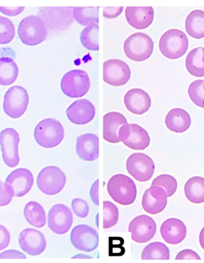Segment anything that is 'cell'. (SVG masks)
Returning a JSON list of instances; mask_svg holds the SVG:
<instances>
[{
    "instance_id": "6da1fadb",
    "label": "cell",
    "mask_w": 204,
    "mask_h": 263,
    "mask_svg": "<svg viewBox=\"0 0 204 263\" xmlns=\"http://www.w3.org/2000/svg\"><path fill=\"white\" fill-rule=\"evenodd\" d=\"M107 191L114 201L122 205H132L136 199L137 187L134 181L121 174L110 178L107 184Z\"/></svg>"
},
{
    "instance_id": "7a4b0ae2",
    "label": "cell",
    "mask_w": 204,
    "mask_h": 263,
    "mask_svg": "<svg viewBox=\"0 0 204 263\" xmlns=\"http://www.w3.org/2000/svg\"><path fill=\"white\" fill-rule=\"evenodd\" d=\"M65 137L62 124L54 118H47L40 121L34 129V138L40 146L53 148L59 145Z\"/></svg>"
},
{
    "instance_id": "3957f363",
    "label": "cell",
    "mask_w": 204,
    "mask_h": 263,
    "mask_svg": "<svg viewBox=\"0 0 204 263\" xmlns=\"http://www.w3.org/2000/svg\"><path fill=\"white\" fill-rule=\"evenodd\" d=\"M17 34L22 43L35 46L46 40L47 29L42 18L30 15L22 20L18 25Z\"/></svg>"
},
{
    "instance_id": "277c9868",
    "label": "cell",
    "mask_w": 204,
    "mask_h": 263,
    "mask_svg": "<svg viewBox=\"0 0 204 263\" xmlns=\"http://www.w3.org/2000/svg\"><path fill=\"white\" fill-rule=\"evenodd\" d=\"M188 47V37L179 29H170L159 40V48L161 53L172 60L182 57L186 54Z\"/></svg>"
},
{
    "instance_id": "5b68a950",
    "label": "cell",
    "mask_w": 204,
    "mask_h": 263,
    "mask_svg": "<svg viewBox=\"0 0 204 263\" xmlns=\"http://www.w3.org/2000/svg\"><path fill=\"white\" fill-rule=\"evenodd\" d=\"M154 42L149 35L142 32L128 36L124 43V53L128 59L135 62H143L153 53Z\"/></svg>"
},
{
    "instance_id": "8992f818",
    "label": "cell",
    "mask_w": 204,
    "mask_h": 263,
    "mask_svg": "<svg viewBox=\"0 0 204 263\" xmlns=\"http://www.w3.org/2000/svg\"><path fill=\"white\" fill-rule=\"evenodd\" d=\"M90 78L84 70L75 69L65 74L61 83L62 91L70 98L83 97L90 90Z\"/></svg>"
},
{
    "instance_id": "52a82bcc",
    "label": "cell",
    "mask_w": 204,
    "mask_h": 263,
    "mask_svg": "<svg viewBox=\"0 0 204 263\" xmlns=\"http://www.w3.org/2000/svg\"><path fill=\"white\" fill-rule=\"evenodd\" d=\"M36 183L43 193L54 195L64 190L66 177L61 168L55 166H49L41 170L37 177Z\"/></svg>"
},
{
    "instance_id": "ba28073f",
    "label": "cell",
    "mask_w": 204,
    "mask_h": 263,
    "mask_svg": "<svg viewBox=\"0 0 204 263\" xmlns=\"http://www.w3.org/2000/svg\"><path fill=\"white\" fill-rule=\"evenodd\" d=\"M29 100V95L25 88L18 86L10 87L4 97V111L7 116L17 119L27 110Z\"/></svg>"
},
{
    "instance_id": "9c48e42d",
    "label": "cell",
    "mask_w": 204,
    "mask_h": 263,
    "mask_svg": "<svg viewBox=\"0 0 204 263\" xmlns=\"http://www.w3.org/2000/svg\"><path fill=\"white\" fill-rule=\"evenodd\" d=\"M118 135L121 142L132 150H145L150 144L149 134L138 124L127 123L122 125Z\"/></svg>"
},
{
    "instance_id": "30bf717a",
    "label": "cell",
    "mask_w": 204,
    "mask_h": 263,
    "mask_svg": "<svg viewBox=\"0 0 204 263\" xmlns=\"http://www.w3.org/2000/svg\"><path fill=\"white\" fill-rule=\"evenodd\" d=\"M128 173L137 181L146 182L154 175L155 164L152 158L143 153H135L129 156L126 162Z\"/></svg>"
},
{
    "instance_id": "8fae6325",
    "label": "cell",
    "mask_w": 204,
    "mask_h": 263,
    "mask_svg": "<svg viewBox=\"0 0 204 263\" xmlns=\"http://www.w3.org/2000/svg\"><path fill=\"white\" fill-rule=\"evenodd\" d=\"M20 142V135L15 129L7 128L0 133V146L3 161L10 168L16 166L20 163L18 150Z\"/></svg>"
},
{
    "instance_id": "7c38bea8",
    "label": "cell",
    "mask_w": 204,
    "mask_h": 263,
    "mask_svg": "<svg viewBox=\"0 0 204 263\" xmlns=\"http://www.w3.org/2000/svg\"><path fill=\"white\" fill-rule=\"evenodd\" d=\"M129 66L119 59H110L103 63V81L114 87L124 86L131 78Z\"/></svg>"
},
{
    "instance_id": "4fadbf2b",
    "label": "cell",
    "mask_w": 204,
    "mask_h": 263,
    "mask_svg": "<svg viewBox=\"0 0 204 263\" xmlns=\"http://www.w3.org/2000/svg\"><path fill=\"white\" fill-rule=\"evenodd\" d=\"M70 240L76 249L90 253L98 247L99 238L95 229L87 225L80 224L72 229Z\"/></svg>"
},
{
    "instance_id": "5bb4252c",
    "label": "cell",
    "mask_w": 204,
    "mask_h": 263,
    "mask_svg": "<svg viewBox=\"0 0 204 263\" xmlns=\"http://www.w3.org/2000/svg\"><path fill=\"white\" fill-rule=\"evenodd\" d=\"M73 221L72 211L64 204L54 205L48 214V227L58 235L67 233L72 227Z\"/></svg>"
},
{
    "instance_id": "9a60e30c",
    "label": "cell",
    "mask_w": 204,
    "mask_h": 263,
    "mask_svg": "<svg viewBox=\"0 0 204 263\" xmlns=\"http://www.w3.org/2000/svg\"><path fill=\"white\" fill-rule=\"evenodd\" d=\"M128 231L132 239L139 243L150 241L157 232V224L153 218L146 215H140L134 218L129 224Z\"/></svg>"
},
{
    "instance_id": "2e32d148",
    "label": "cell",
    "mask_w": 204,
    "mask_h": 263,
    "mask_svg": "<svg viewBox=\"0 0 204 263\" xmlns=\"http://www.w3.org/2000/svg\"><path fill=\"white\" fill-rule=\"evenodd\" d=\"M34 181V177L30 170L18 168L7 177L5 184L13 196L21 198L31 191Z\"/></svg>"
},
{
    "instance_id": "e0dca14e",
    "label": "cell",
    "mask_w": 204,
    "mask_h": 263,
    "mask_svg": "<svg viewBox=\"0 0 204 263\" xmlns=\"http://www.w3.org/2000/svg\"><path fill=\"white\" fill-rule=\"evenodd\" d=\"M21 249L32 256H38L45 251L47 246L45 237L34 229H26L18 237Z\"/></svg>"
},
{
    "instance_id": "ac0fdd59",
    "label": "cell",
    "mask_w": 204,
    "mask_h": 263,
    "mask_svg": "<svg viewBox=\"0 0 204 263\" xmlns=\"http://www.w3.org/2000/svg\"><path fill=\"white\" fill-rule=\"evenodd\" d=\"M168 198L164 189L158 186H151L143 194V209L145 212L152 215L161 213L168 205Z\"/></svg>"
},
{
    "instance_id": "d6986e66",
    "label": "cell",
    "mask_w": 204,
    "mask_h": 263,
    "mask_svg": "<svg viewBox=\"0 0 204 263\" xmlns=\"http://www.w3.org/2000/svg\"><path fill=\"white\" fill-rule=\"evenodd\" d=\"M95 107L87 99L78 100L72 103L66 110L69 120L77 125L87 124L94 119Z\"/></svg>"
},
{
    "instance_id": "ffe728a7",
    "label": "cell",
    "mask_w": 204,
    "mask_h": 263,
    "mask_svg": "<svg viewBox=\"0 0 204 263\" xmlns=\"http://www.w3.org/2000/svg\"><path fill=\"white\" fill-rule=\"evenodd\" d=\"M124 102L129 112L138 116L147 112L151 106L150 95L140 88H133L128 91L124 96Z\"/></svg>"
},
{
    "instance_id": "44dd1931",
    "label": "cell",
    "mask_w": 204,
    "mask_h": 263,
    "mask_svg": "<svg viewBox=\"0 0 204 263\" xmlns=\"http://www.w3.org/2000/svg\"><path fill=\"white\" fill-rule=\"evenodd\" d=\"M125 16L132 27L142 30L149 27L153 23L154 10L153 7H127Z\"/></svg>"
},
{
    "instance_id": "7402d4cb",
    "label": "cell",
    "mask_w": 204,
    "mask_h": 263,
    "mask_svg": "<svg viewBox=\"0 0 204 263\" xmlns=\"http://www.w3.org/2000/svg\"><path fill=\"white\" fill-rule=\"evenodd\" d=\"M77 154L85 161H94L99 156V139L98 136L87 133L77 138Z\"/></svg>"
},
{
    "instance_id": "603a6c76",
    "label": "cell",
    "mask_w": 204,
    "mask_h": 263,
    "mask_svg": "<svg viewBox=\"0 0 204 263\" xmlns=\"http://www.w3.org/2000/svg\"><path fill=\"white\" fill-rule=\"evenodd\" d=\"M163 239L170 245H177L186 238L187 230L182 221L171 218L162 223L160 229Z\"/></svg>"
},
{
    "instance_id": "cb8c5ba5",
    "label": "cell",
    "mask_w": 204,
    "mask_h": 263,
    "mask_svg": "<svg viewBox=\"0 0 204 263\" xmlns=\"http://www.w3.org/2000/svg\"><path fill=\"white\" fill-rule=\"evenodd\" d=\"M127 124L126 118L119 112H111L103 117V139L110 143L121 142L119 138L120 129Z\"/></svg>"
},
{
    "instance_id": "d4e9b609",
    "label": "cell",
    "mask_w": 204,
    "mask_h": 263,
    "mask_svg": "<svg viewBox=\"0 0 204 263\" xmlns=\"http://www.w3.org/2000/svg\"><path fill=\"white\" fill-rule=\"evenodd\" d=\"M165 123L170 131L181 133L187 131L191 127V118L187 111L174 108L166 115Z\"/></svg>"
},
{
    "instance_id": "484cf974",
    "label": "cell",
    "mask_w": 204,
    "mask_h": 263,
    "mask_svg": "<svg viewBox=\"0 0 204 263\" xmlns=\"http://www.w3.org/2000/svg\"><path fill=\"white\" fill-rule=\"evenodd\" d=\"M185 28L192 38H204V12L201 10H193L186 18Z\"/></svg>"
},
{
    "instance_id": "4316f807",
    "label": "cell",
    "mask_w": 204,
    "mask_h": 263,
    "mask_svg": "<svg viewBox=\"0 0 204 263\" xmlns=\"http://www.w3.org/2000/svg\"><path fill=\"white\" fill-rule=\"evenodd\" d=\"M24 214L29 224L37 228H42L46 223V214L42 205L30 201L25 205Z\"/></svg>"
},
{
    "instance_id": "83f0119b",
    "label": "cell",
    "mask_w": 204,
    "mask_h": 263,
    "mask_svg": "<svg viewBox=\"0 0 204 263\" xmlns=\"http://www.w3.org/2000/svg\"><path fill=\"white\" fill-rule=\"evenodd\" d=\"M184 193L189 201L195 204L204 202V178L195 176L189 179L184 186Z\"/></svg>"
},
{
    "instance_id": "f1b7e54d",
    "label": "cell",
    "mask_w": 204,
    "mask_h": 263,
    "mask_svg": "<svg viewBox=\"0 0 204 263\" xmlns=\"http://www.w3.org/2000/svg\"><path fill=\"white\" fill-rule=\"evenodd\" d=\"M186 67L191 75L204 77V48L199 47L189 53L186 59Z\"/></svg>"
},
{
    "instance_id": "f546056e",
    "label": "cell",
    "mask_w": 204,
    "mask_h": 263,
    "mask_svg": "<svg viewBox=\"0 0 204 263\" xmlns=\"http://www.w3.org/2000/svg\"><path fill=\"white\" fill-rule=\"evenodd\" d=\"M18 75V68L13 59L8 57L0 58V85L7 86L15 82Z\"/></svg>"
},
{
    "instance_id": "4dcf8cb0",
    "label": "cell",
    "mask_w": 204,
    "mask_h": 263,
    "mask_svg": "<svg viewBox=\"0 0 204 263\" xmlns=\"http://www.w3.org/2000/svg\"><path fill=\"white\" fill-rule=\"evenodd\" d=\"M99 7H73L74 18L81 25L90 26L99 24Z\"/></svg>"
},
{
    "instance_id": "1f68e13d",
    "label": "cell",
    "mask_w": 204,
    "mask_h": 263,
    "mask_svg": "<svg viewBox=\"0 0 204 263\" xmlns=\"http://www.w3.org/2000/svg\"><path fill=\"white\" fill-rule=\"evenodd\" d=\"M141 258L143 260H169L170 258V250L164 243L153 242L144 248Z\"/></svg>"
},
{
    "instance_id": "d6a6232c",
    "label": "cell",
    "mask_w": 204,
    "mask_h": 263,
    "mask_svg": "<svg viewBox=\"0 0 204 263\" xmlns=\"http://www.w3.org/2000/svg\"><path fill=\"white\" fill-rule=\"evenodd\" d=\"M99 30L97 24H92L85 27L80 35L82 45L89 50L99 51Z\"/></svg>"
},
{
    "instance_id": "836d02e7",
    "label": "cell",
    "mask_w": 204,
    "mask_h": 263,
    "mask_svg": "<svg viewBox=\"0 0 204 263\" xmlns=\"http://www.w3.org/2000/svg\"><path fill=\"white\" fill-rule=\"evenodd\" d=\"M119 218L117 206L110 201H103V229H108L115 227Z\"/></svg>"
},
{
    "instance_id": "e575fe53",
    "label": "cell",
    "mask_w": 204,
    "mask_h": 263,
    "mask_svg": "<svg viewBox=\"0 0 204 263\" xmlns=\"http://www.w3.org/2000/svg\"><path fill=\"white\" fill-rule=\"evenodd\" d=\"M15 36V28L9 18L0 16V44L12 42Z\"/></svg>"
},
{
    "instance_id": "d590c367",
    "label": "cell",
    "mask_w": 204,
    "mask_h": 263,
    "mask_svg": "<svg viewBox=\"0 0 204 263\" xmlns=\"http://www.w3.org/2000/svg\"><path fill=\"white\" fill-rule=\"evenodd\" d=\"M151 186H158L164 189L168 197H172L177 190V180L169 175H162L156 177Z\"/></svg>"
},
{
    "instance_id": "8d00e7d4",
    "label": "cell",
    "mask_w": 204,
    "mask_h": 263,
    "mask_svg": "<svg viewBox=\"0 0 204 263\" xmlns=\"http://www.w3.org/2000/svg\"><path fill=\"white\" fill-rule=\"evenodd\" d=\"M188 94L196 106L204 108V80H196L192 83L188 89Z\"/></svg>"
},
{
    "instance_id": "74e56055",
    "label": "cell",
    "mask_w": 204,
    "mask_h": 263,
    "mask_svg": "<svg viewBox=\"0 0 204 263\" xmlns=\"http://www.w3.org/2000/svg\"><path fill=\"white\" fill-rule=\"evenodd\" d=\"M71 206L73 213L77 217L85 218L88 216L89 213V206L88 203L84 200L80 198L73 199Z\"/></svg>"
},
{
    "instance_id": "f35d334b",
    "label": "cell",
    "mask_w": 204,
    "mask_h": 263,
    "mask_svg": "<svg viewBox=\"0 0 204 263\" xmlns=\"http://www.w3.org/2000/svg\"><path fill=\"white\" fill-rule=\"evenodd\" d=\"M13 195L7 185L0 180V206L9 205L12 201Z\"/></svg>"
},
{
    "instance_id": "ab89813d",
    "label": "cell",
    "mask_w": 204,
    "mask_h": 263,
    "mask_svg": "<svg viewBox=\"0 0 204 263\" xmlns=\"http://www.w3.org/2000/svg\"><path fill=\"white\" fill-rule=\"evenodd\" d=\"M177 260H200L201 258L195 251L191 250H184L180 252L176 258Z\"/></svg>"
},
{
    "instance_id": "60d3db41",
    "label": "cell",
    "mask_w": 204,
    "mask_h": 263,
    "mask_svg": "<svg viewBox=\"0 0 204 263\" xmlns=\"http://www.w3.org/2000/svg\"><path fill=\"white\" fill-rule=\"evenodd\" d=\"M10 242V235L8 230L0 225V251L8 247Z\"/></svg>"
},
{
    "instance_id": "b9f144b4",
    "label": "cell",
    "mask_w": 204,
    "mask_h": 263,
    "mask_svg": "<svg viewBox=\"0 0 204 263\" xmlns=\"http://www.w3.org/2000/svg\"><path fill=\"white\" fill-rule=\"evenodd\" d=\"M123 7H104L103 16L107 18H114L120 15L123 10Z\"/></svg>"
},
{
    "instance_id": "7bdbcfd3",
    "label": "cell",
    "mask_w": 204,
    "mask_h": 263,
    "mask_svg": "<svg viewBox=\"0 0 204 263\" xmlns=\"http://www.w3.org/2000/svg\"><path fill=\"white\" fill-rule=\"evenodd\" d=\"M25 255L17 250H7L0 254V259H26Z\"/></svg>"
},
{
    "instance_id": "ee69618b",
    "label": "cell",
    "mask_w": 204,
    "mask_h": 263,
    "mask_svg": "<svg viewBox=\"0 0 204 263\" xmlns=\"http://www.w3.org/2000/svg\"><path fill=\"white\" fill-rule=\"evenodd\" d=\"M25 9L24 7H0V12L5 15L15 16L21 14Z\"/></svg>"
},
{
    "instance_id": "f6af8a7d",
    "label": "cell",
    "mask_w": 204,
    "mask_h": 263,
    "mask_svg": "<svg viewBox=\"0 0 204 263\" xmlns=\"http://www.w3.org/2000/svg\"><path fill=\"white\" fill-rule=\"evenodd\" d=\"M90 197L92 201L99 206V180L92 184L90 190Z\"/></svg>"
},
{
    "instance_id": "bcb514c9",
    "label": "cell",
    "mask_w": 204,
    "mask_h": 263,
    "mask_svg": "<svg viewBox=\"0 0 204 263\" xmlns=\"http://www.w3.org/2000/svg\"><path fill=\"white\" fill-rule=\"evenodd\" d=\"M199 243L202 249L204 250V228L202 229L201 233H200Z\"/></svg>"
}]
</instances>
